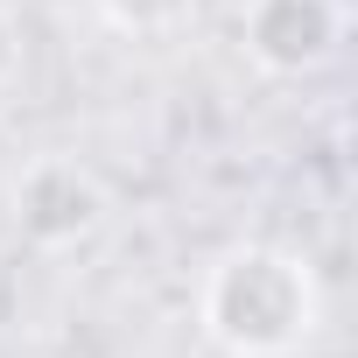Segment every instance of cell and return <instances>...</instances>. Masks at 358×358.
<instances>
[{"instance_id": "cell-1", "label": "cell", "mask_w": 358, "mask_h": 358, "mask_svg": "<svg viewBox=\"0 0 358 358\" xmlns=\"http://www.w3.org/2000/svg\"><path fill=\"white\" fill-rule=\"evenodd\" d=\"M204 330L239 358H281L316 330V281L302 260L274 246H246L218 260L204 281Z\"/></svg>"}, {"instance_id": "cell-2", "label": "cell", "mask_w": 358, "mask_h": 358, "mask_svg": "<svg viewBox=\"0 0 358 358\" xmlns=\"http://www.w3.org/2000/svg\"><path fill=\"white\" fill-rule=\"evenodd\" d=\"M344 8L337 0H253L246 8V50L274 78H309L337 57Z\"/></svg>"}, {"instance_id": "cell-3", "label": "cell", "mask_w": 358, "mask_h": 358, "mask_svg": "<svg viewBox=\"0 0 358 358\" xmlns=\"http://www.w3.org/2000/svg\"><path fill=\"white\" fill-rule=\"evenodd\" d=\"M15 211H22V232L43 239V246H64V239H85L106 211L99 183L71 162V155H43L29 176H22V190H15Z\"/></svg>"}, {"instance_id": "cell-4", "label": "cell", "mask_w": 358, "mask_h": 358, "mask_svg": "<svg viewBox=\"0 0 358 358\" xmlns=\"http://www.w3.org/2000/svg\"><path fill=\"white\" fill-rule=\"evenodd\" d=\"M106 22L127 29V36H169V29H183L197 0H99Z\"/></svg>"}, {"instance_id": "cell-5", "label": "cell", "mask_w": 358, "mask_h": 358, "mask_svg": "<svg viewBox=\"0 0 358 358\" xmlns=\"http://www.w3.org/2000/svg\"><path fill=\"white\" fill-rule=\"evenodd\" d=\"M8 71H15V22L0 15V85H8Z\"/></svg>"}]
</instances>
